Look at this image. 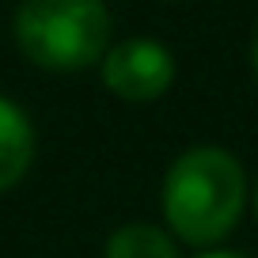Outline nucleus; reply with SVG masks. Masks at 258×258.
I'll return each instance as SVG.
<instances>
[{
  "label": "nucleus",
  "mask_w": 258,
  "mask_h": 258,
  "mask_svg": "<svg viewBox=\"0 0 258 258\" xmlns=\"http://www.w3.org/2000/svg\"><path fill=\"white\" fill-rule=\"evenodd\" d=\"M175 73H178L175 53L160 38H148V34L110 42L106 57L99 61L103 88L114 99L133 103V106L163 99L171 91V84H175Z\"/></svg>",
  "instance_id": "obj_3"
},
{
  "label": "nucleus",
  "mask_w": 258,
  "mask_h": 258,
  "mask_svg": "<svg viewBox=\"0 0 258 258\" xmlns=\"http://www.w3.org/2000/svg\"><path fill=\"white\" fill-rule=\"evenodd\" d=\"M250 73H254V80H258V27H254V34H250Z\"/></svg>",
  "instance_id": "obj_7"
},
{
  "label": "nucleus",
  "mask_w": 258,
  "mask_h": 258,
  "mask_svg": "<svg viewBox=\"0 0 258 258\" xmlns=\"http://www.w3.org/2000/svg\"><path fill=\"white\" fill-rule=\"evenodd\" d=\"M34 163V125L19 103L0 95V194L23 182Z\"/></svg>",
  "instance_id": "obj_4"
},
{
  "label": "nucleus",
  "mask_w": 258,
  "mask_h": 258,
  "mask_svg": "<svg viewBox=\"0 0 258 258\" xmlns=\"http://www.w3.org/2000/svg\"><path fill=\"white\" fill-rule=\"evenodd\" d=\"M103 258H182V254H178V239L163 224L129 220L106 235Z\"/></svg>",
  "instance_id": "obj_5"
},
{
  "label": "nucleus",
  "mask_w": 258,
  "mask_h": 258,
  "mask_svg": "<svg viewBox=\"0 0 258 258\" xmlns=\"http://www.w3.org/2000/svg\"><path fill=\"white\" fill-rule=\"evenodd\" d=\"M12 34L34 69L80 73L110 49V12L106 0H19Z\"/></svg>",
  "instance_id": "obj_2"
},
{
  "label": "nucleus",
  "mask_w": 258,
  "mask_h": 258,
  "mask_svg": "<svg viewBox=\"0 0 258 258\" xmlns=\"http://www.w3.org/2000/svg\"><path fill=\"white\" fill-rule=\"evenodd\" d=\"M247 198L250 190L243 163L228 148H186L182 156L171 160L167 175H163V228L186 247L213 250L235 232L247 209Z\"/></svg>",
  "instance_id": "obj_1"
},
{
  "label": "nucleus",
  "mask_w": 258,
  "mask_h": 258,
  "mask_svg": "<svg viewBox=\"0 0 258 258\" xmlns=\"http://www.w3.org/2000/svg\"><path fill=\"white\" fill-rule=\"evenodd\" d=\"M194 258H250V254H239V250H224V247H213V250H202Z\"/></svg>",
  "instance_id": "obj_6"
},
{
  "label": "nucleus",
  "mask_w": 258,
  "mask_h": 258,
  "mask_svg": "<svg viewBox=\"0 0 258 258\" xmlns=\"http://www.w3.org/2000/svg\"><path fill=\"white\" fill-rule=\"evenodd\" d=\"M250 205H254V217H258V182H254V190H250Z\"/></svg>",
  "instance_id": "obj_8"
}]
</instances>
